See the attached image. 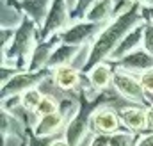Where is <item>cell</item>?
I'll return each instance as SVG.
<instances>
[{"label":"cell","instance_id":"6da1fadb","mask_svg":"<svg viewBox=\"0 0 153 146\" xmlns=\"http://www.w3.org/2000/svg\"><path fill=\"white\" fill-rule=\"evenodd\" d=\"M144 23L143 22V14L139 11V5L135 4L132 9H128L123 14L114 16V20H111L102 32L96 36V39L91 45V55L87 61L85 70H91L94 64L103 63L109 59V55L116 50V46L123 41V37L126 36L132 29H135L137 25Z\"/></svg>","mask_w":153,"mask_h":146},{"label":"cell","instance_id":"7a4b0ae2","mask_svg":"<svg viewBox=\"0 0 153 146\" xmlns=\"http://www.w3.org/2000/svg\"><path fill=\"white\" fill-rule=\"evenodd\" d=\"M112 87L117 91V95L135 105H141L144 107L148 104V98H146V93L141 86V80L139 77L132 75V73H126L123 70H114V78H112Z\"/></svg>","mask_w":153,"mask_h":146},{"label":"cell","instance_id":"3957f363","mask_svg":"<svg viewBox=\"0 0 153 146\" xmlns=\"http://www.w3.org/2000/svg\"><path fill=\"white\" fill-rule=\"evenodd\" d=\"M52 70H41V72H20L16 73L4 87H2V100L9 96L22 95L32 87H39L48 77H52Z\"/></svg>","mask_w":153,"mask_h":146},{"label":"cell","instance_id":"277c9868","mask_svg":"<svg viewBox=\"0 0 153 146\" xmlns=\"http://www.w3.org/2000/svg\"><path fill=\"white\" fill-rule=\"evenodd\" d=\"M102 32V25L100 23H91L85 20L73 22L64 32H61V43L64 45H71V46H85L89 43H93L96 36Z\"/></svg>","mask_w":153,"mask_h":146},{"label":"cell","instance_id":"5b68a950","mask_svg":"<svg viewBox=\"0 0 153 146\" xmlns=\"http://www.w3.org/2000/svg\"><path fill=\"white\" fill-rule=\"evenodd\" d=\"M121 127V118L119 110H116L111 105H100L91 112V130L93 134H102V136H112L119 132Z\"/></svg>","mask_w":153,"mask_h":146},{"label":"cell","instance_id":"8992f818","mask_svg":"<svg viewBox=\"0 0 153 146\" xmlns=\"http://www.w3.org/2000/svg\"><path fill=\"white\" fill-rule=\"evenodd\" d=\"M75 114H70L68 110L61 109L59 112H55V114L39 118L38 121H36V125L32 127L34 137L36 139H46V137H52V136L59 134L62 128H66V125L70 123V119Z\"/></svg>","mask_w":153,"mask_h":146},{"label":"cell","instance_id":"52a82bcc","mask_svg":"<svg viewBox=\"0 0 153 146\" xmlns=\"http://www.w3.org/2000/svg\"><path fill=\"white\" fill-rule=\"evenodd\" d=\"M91 112L93 110H84L80 109L75 116L70 119V123L64 128V139L70 146H80L87 134L91 132Z\"/></svg>","mask_w":153,"mask_h":146},{"label":"cell","instance_id":"ba28073f","mask_svg":"<svg viewBox=\"0 0 153 146\" xmlns=\"http://www.w3.org/2000/svg\"><path fill=\"white\" fill-rule=\"evenodd\" d=\"M143 39H144V23L137 25L135 29H132L126 36L123 37V41L116 46V50L109 55L107 61H112V63L117 64L119 61H123V59L128 57L130 54L141 50V48H143Z\"/></svg>","mask_w":153,"mask_h":146},{"label":"cell","instance_id":"9c48e42d","mask_svg":"<svg viewBox=\"0 0 153 146\" xmlns=\"http://www.w3.org/2000/svg\"><path fill=\"white\" fill-rule=\"evenodd\" d=\"M121 125H125L134 134H143L148 130V107L141 105H128L119 109Z\"/></svg>","mask_w":153,"mask_h":146},{"label":"cell","instance_id":"30bf717a","mask_svg":"<svg viewBox=\"0 0 153 146\" xmlns=\"http://www.w3.org/2000/svg\"><path fill=\"white\" fill-rule=\"evenodd\" d=\"M116 68L139 77V75H143L144 72L153 70V55L152 54H148L144 48H141V50L130 54L128 57H125L123 61H119Z\"/></svg>","mask_w":153,"mask_h":146},{"label":"cell","instance_id":"8fae6325","mask_svg":"<svg viewBox=\"0 0 153 146\" xmlns=\"http://www.w3.org/2000/svg\"><path fill=\"white\" fill-rule=\"evenodd\" d=\"M52 80H53V86H57L61 91H75L76 87L80 86V80H82V75L80 70L68 64V66H61V68H55L52 70Z\"/></svg>","mask_w":153,"mask_h":146},{"label":"cell","instance_id":"7c38bea8","mask_svg":"<svg viewBox=\"0 0 153 146\" xmlns=\"http://www.w3.org/2000/svg\"><path fill=\"white\" fill-rule=\"evenodd\" d=\"M87 78H89V84L93 87L94 93H100L103 89H107L111 84H112V78H114V70L109 63H98L94 64L89 72H87Z\"/></svg>","mask_w":153,"mask_h":146},{"label":"cell","instance_id":"4fadbf2b","mask_svg":"<svg viewBox=\"0 0 153 146\" xmlns=\"http://www.w3.org/2000/svg\"><path fill=\"white\" fill-rule=\"evenodd\" d=\"M84 46H71V45H64L61 43L55 52L52 54V59L48 63V70H55V68H61V66H68V64H73L75 59L78 57V54L82 52Z\"/></svg>","mask_w":153,"mask_h":146},{"label":"cell","instance_id":"5bb4252c","mask_svg":"<svg viewBox=\"0 0 153 146\" xmlns=\"http://www.w3.org/2000/svg\"><path fill=\"white\" fill-rule=\"evenodd\" d=\"M114 14V0H100L96 2L89 13L85 14V22H91V23H105V22H111Z\"/></svg>","mask_w":153,"mask_h":146},{"label":"cell","instance_id":"9a60e30c","mask_svg":"<svg viewBox=\"0 0 153 146\" xmlns=\"http://www.w3.org/2000/svg\"><path fill=\"white\" fill-rule=\"evenodd\" d=\"M53 0H25V13L36 25H45Z\"/></svg>","mask_w":153,"mask_h":146},{"label":"cell","instance_id":"2e32d148","mask_svg":"<svg viewBox=\"0 0 153 146\" xmlns=\"http://www.w3.org/2000/svg\"><path fill=\"white\" fill-rule=\"evenodd\" d=\"M43 96H45V95L41 93L39 87H32V89L22 93V95H20V98H22V109L25 110L27 114H36L39 104H41V100H43Z\"/></svg>","mask_w":153,"mask_h":146},{"label":"cell","instance_id":"e0dca14e","mask_svg":"<svg viewBox=\"0 0 153 146\" xmlns=\"http://www.w3.org/2000/svg\"><path fill=\"white\" fill-rule=\"evenodd\" d=\"M59 110H61V104L57 102V98H53L52 95H45L34 116L39 119V118H45V116L55 114V112H59Z\"/></svg>","mask_w":153,"mask_h":146},{"label":"cell","instance_id":"ac0fdd59","mask_svg":"<svg viewBox=\"0 0 153 146\" xmlns=\"http://www.w3.org/2000/svg\"><path fill=\"white\" fill-rule=\"evenodd\" d=\"M135 134L134 132H116L112 136H109V146H135Z\"/></svg>","mask_w":153,"mask_h":146},{"label":"cell","instance_id":"d6986e66","mask_svg":"<svg viewBox=\"0 0 153 146\" xmlns=\"http://www.w3.org/2000/svg\"><path fill=\"white\" fill-rule=\"evenodd\" d=\"M143 48L153 55V23H144V39H143Z\"/></svg>","mask_w":153,"mask_h":146},{"label":"cell","instance_id":"ffe728a7","mask_svg":"<svg viewBox=\"0 0 153 146\" xmlns=\"http://www.w3.org/2000/svg\"><path fill=\"white\" fill-rule=\"evenodd\" d=\"M139 80H141V86H143L144 93L146 95H153V70L139 75Z\"/></svg>","mask_w":153,"mask_h":146},{"label":"cell","instance_id":"44dd1931","mask_svg":"<svg viewBox=\"0 0 153 146\" xmlns=\"http://www.w3.org/2000/svg\"><path fill=\"white\" fill-rule=\"evenodd\" d=\"M4 146H25L23 145V136L18 134H11V136H2Z\"/></svg>","mask_w":153,"mask_h":146},{"label":"cell","instance_id":"7402d4cb","mask_svg":"<svg viewBox=\"0 0 153 146\" xmlns=\"http://www.w3.org/2000/svg\"><path fill=\"white\" fill-rule=\"evenodd\" d=\"M89 146H109V136H102V134H93Z\"/></svg>","mask_w":153,"mask_h":146},{"label":"cell","instance_id":"603a6c76","mask_svg":"<svg viewBox=\"0 0 153 146\" xmlns=\"http://www.w3.org/2000/svg\"><path fill=\"white\" fill-rule=\"evenodd\" d=\"M135 146H153V132H150V134H143L141 137H137Z\"/></svg>","mask_w":153,"mask_h":146},{"label":"cell","instance_id":"cb8c5ba5","mask_svg":"<svg viewBox=\"0 0 153 146\" xmlns=\"http://www.w3.org/2000/svg\"><path fill=\"white\" fill-rule=\"evenodd\" d=\"M148 130L153 132V104L148 105Z\"/></svg>","mask_w":153,"mask_h":146},{"label":"cell","instance_id":"d4e9b609","mask_svg":"<svg viewBox=\"0 0 153 146\" xmlns=\"http://www.w3.org/2000/svg\"><path fill=\"white\" fill-rule=\"evenodd\" d=\"M135 2L137 5H143V7H153V0H132Z\"/></svg>","mask_w":153,"mask_h":146},{"label":"cell","instance_id":"484cf974","mask_svg":"<svg viewBox=\"0 0 153 146\" xmlns=\"http://www.w3.org/2000/svg\"><path fill=\"white\" fill-rule=\"evenodd\" d=\"M48 146H70V145L66 143V139H53V141H50Z\"/></svg>","mask_w":153,"mask_h":146},{"label":"cell","instance_id":"4316f807","mask_svg":"<svg viewBox=\"0 0 153 146\" xmlns=\"http://www.w3.org/2000/svg\"><path fill=\"white\" fill-rule=\"evenodd\" d=\"M76 2H78V0H71V5H70V9H71V13L75 11V7H76Z\"/></svg>","mask_w":153,"mask_h":146},{"label":"cell","instance_id":"83f0119b","mask_svg":"<svg viewBox=\"0 0 153 146\" xmlns=\"http://www.w3.org/2000/svg\"><path fill=\"white\" fill-rule=\"evenodd\" d=\"M152 20H153V14H152Z\"/></svg>","mask_w":153,"mask_h":146}]
</instances>
